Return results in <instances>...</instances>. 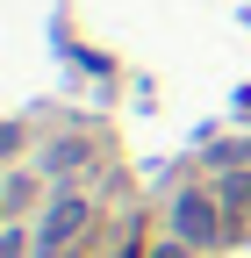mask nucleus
I'll use <instances>...</instances> for the list:
<instances>
[{
    "instance_id": "obj_1",
    "label": "nucleus",
    "mask_w": 251,
    "mask_h": 258,
    "mask_svg": "<svg viewBox=\"0 0 251 258\" xmlns=\"http://www.w3.org/2000/svg\"><path fill=\"white\" fill-rule=\"evenodd\" d=\"M172 230H179V244H215V237H223V208H215L208 201V194H179V201H172Z\"/></svg>"
},
{
    "instance_id": "obj_2",
    "label": "nucleus",
    "mask_w": 251,
    "mask_h": 258,
    "mask_svg": "<svg viewBox=\"0 0 251 258\" xmlns=\"http://www.w3.org/2000/svg\"><path fill=\"white\" fill-rule=\"evenodd\" d=\"M86 222H93V208L79 201V194H65V201H50V215H43V230H36V244L57 258V251H65V244H79V230H86Z\"/></svg>"
},
{
    "instance_id": "obj_3",
    "label": "nucleus",
    "mask_w": 251,
    "mask_h": 258,
    "mask_svg": "<svg viewBox=\"0 0 251 258\" xmlns=\"http://www.w3.org/2000/svg\"><path fill=\"white\" fill-rule=\"evenodd\" d=\"M223 208H230V215H237V208H251V172H237V179L223 186Z\"/></svg>"
},
{
    "instance_id": "obj_4",
    "label": "nucleus",
    "mask_w": 251,
    "mask_h": 258,
    "mask_svg": "<svg viewBox=\"0 0 251 258\" xmlns=\"http://www.w3.org/2000/svg\"><path fill=\"white\" fill-rule=\"evenodd\" d=\"M0 258H29V244H22V230H8V244H0Z\"/></svg>"
},
{
    "instance_id": "obj_5",
    "label": "nucleus",
    "mask_w": 251,
    "mask_h": 258,
    "mask_svg": "<svg viewBox=\"0 0 251 258\" xmlns=\"http://www.w3.org/2000/svg\"><path fill=\"white\" fill-rule=\"evenodd\" d=\"M151 258H186V244H158V251H151Z\"/></svg>"
}]
</instances>
